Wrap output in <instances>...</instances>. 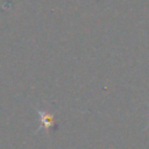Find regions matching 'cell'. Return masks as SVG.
<instances>
[{
    "mask_svg": "<svg viewBox=\"0 0 149 149\" xmlns=\"http://www.w3.org/2000/svg\"><path fill=\"white\" fill-rule=\"evenodd\" d=\"M37 113L40 115V119H41V126L38 127V130L41 128H44L45 130H49L52 126H54V115L49 114V113H45L43 111H40L37 109Z\"/></svg>",
    "mask_w": 149,
    "mask_h": 149,
    "instance_id": "6da1fadb",
    "label": "cell"
}]
</instances>
